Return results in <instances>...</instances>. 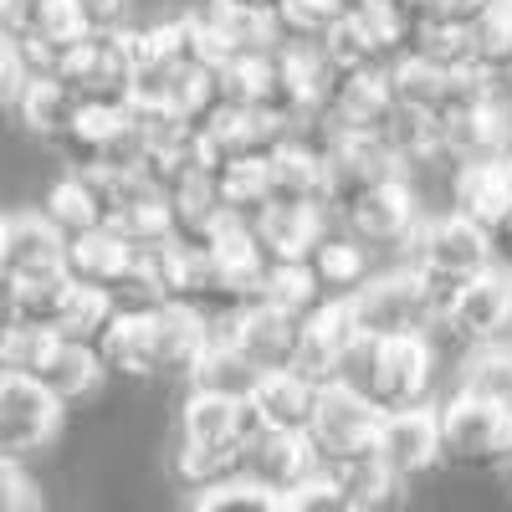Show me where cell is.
Returning <instances> with one entry per match:
<instances>
[{
  "label": "cell",
  "mask_w": 512,
  "mask_h": 512,
  "mask_svg": "<svg viewBox=\"0 0 512 512\" xmlns=\"http://www.w3.org/2000/svg\"><path fill=\"white\" fill-rule=\"evenodd\" d=\"M431 379H436L431 338H354L328 384L359 395L374 415H390L431 400Z\"/></svg>",
  "instance_id": "6da1fadb"
},
{
  "label": "cell",
  "mask_w": 512,
  "mask_h": 512,
  "mask_svg": "<svg viewBox=\"0 0 512 512\" xmlns=\"http://www.w3.org/2000/svg\"><path fill=\"white\" fill-rule=\"evenodd\" d=\"M0 369L31 379L36 390H47L62 410L98 395L103 364L93 344L77 338H47V333H21V328H0Z\"/></svg>",
  "instance_id": "7a4b0ae2"
},
{
  "label": "cell",
  "mask_w": 512,
  "mask_h": 512,
  "mask_svg": "<svg viewBox=\"0 0 512 512\" xmlns=\"http://www.w3.org/2000/svg\"><path fill=\"white\" fill-rule=\"evenodd\" d=\"M344 308L359 338H431L441 328L446 297L431 292L410 267H390L374 272Z\"/></svg>",
  "instance_id": "3957f363"
},
{
  "label": "cell",
  "mask_w": 512,
  "mask_h": 512,
  "mask_svg": "<svg viewBox=\"0 0 512 512\" xmlns=\"http://www.w3.org/2000/svg\"><path fill=\"white\" fill-rule=\"evenodd\" d=\"M400 267H410L431 292L451 297L461 282H472L477 272L492 267V241L487 231L466 226L451 210H436V216H420V226L400 246Z\"/></svg>",
  "instance_id": "277c9868"
},
{
  "label": "cell",
  "mask_w": 512,
  "mask_h": 512,
  "mask_svg": "<svg viewBox=\"0 0 512 512\" xmlns=\"http://www.w3.org/2000/svg\"><path fill=\"white\" fill-rule=\"evenodd\" d=\"M108 303L98 292L77 287L67 272L41 277V282H21L6 287V328L21 333H47V338H77V344H93L98 328L108 323Z\"/></svg>",
  "instance_id": "5b68a950"
},
{
  "label": "cell",
  "mask_w": 512,
  "mask_h": 512,
  "mask_svg": "<svg viewBox=\"0 0 512 512\" xmlns=\"http://www.w3.org/2000/svg\"><path fill=\"white\" fill-rule=\"evenodd\" d=\"M0 36L21 52V67L36 77H57L67 57L88 41L67 0H0Z\"/></svg>",
  "instance_id": "8992f818"
},
{
  "label": "cell",
  "mask_w": 512,
  "mask_h": 512,
  "mask_svg": "<svg viewBox=\"0 0 512 512\" xmlns=\"http://www.w3.org/2000/svg\"><path fill=\"white\" fill-rule=\"evenodd\" d=\"M441 333L466 344V354L492 349V344H512V272L487 267L472 282H461L441 308Z\"/></svg>",
  "instance_id": "52a82bcc"
},
{
  "label": "cell",
  "mask_w": 512,
  "mask_h": 512,
  "mask_svg": "<svg viewBox=\"0 0 512 512\" xmlns=\"http://www.w3.org/2000/svg\"><path fill=\"white\" fill-rule=\"evenodd\" d=\"M374 425H379V415L359 395L338 390V384H323L318 410H313L308 431H303L318 472H333V466H349V461L369 456L374 451Z\"/></svg>",
  "instance_id": "ba28073f"
},
{
  "label": "cell",
  "mask_w": 512,
  "mask_h": 512,
  "mask_svg": "<svg viewBox=\"0 0 512 512\" xmlns=\"http://www.w3.org/2000/svg\"><path fill=\"white\" fill-rule=\"evenodd\" d=\"M369 456H374L400 487L415 482V477H425L436 461H446V451H441V410H436V400L379 415V425H374V451H369Z\"/></svg>",
  "instance_id": "9c48e42d"
},
{
  "label": "cell",
  "mask_w": 512,
  "mask_h": 512,
  "mask_svg": "<svg viewBox=\"0 0 512 512\" xmlns=\"http://www.w3.org/2000/svg\"><path fill=\"white\" fill-rule=\"evenodd\" d=\"M420 190L410 180H390V185H379L369 195H359L354 205L338 210V226H344L349 241H359L369 256L374 251H400L410 241V231L420 226Z\"/></svg>",
  "instance_id": "30bf717a"
},
{
  "label": "cell",
  "mask_w": 512,
  "mask_h": 512,
  "mask_svg": "<svg viewBox=\"0 0 512 512\" xmlns=\"http://www.w3.org/2000/svg\"><path fill=\"white\" fill-rule=\"evenodd\" d=\"M205 338L216 344H231L241 359H251L256 369H287L292 364V344H297V318L267 303H246L231 313L205 318Z\"/></svg>",
  "instance_id": "8fae6325"
},
{
  "label": "cell",
  "mask_w": 512,
  "mask_h": 512,
  "mask_svg": "<svg viewBox=\"0 0 512 512\" xmlns=\"http://www.w3.org/2000/svg\"><path fill=\"white\" fill-rule=\"evenodd\" d=\"M57 431H62V405L47 390H36L31 379L0 369V456L21 461L41 446H52Z\"/></svg>",
  "instance_id": "7c38bea8"
},
{
  "label": "cell",
  "mask_w": 512,
  "mask_h": 512,
  "mask_svg": "<svg viewBox=\"0 0 512 512\" xmlns=\"http://www.w3.org/2000/svg\"><path fill=\"white\" fill-rule=\"evenodd\" d=\"M436 410H441V451L451 461H472V466L512 461V415L466 395H451Z\"/></svg>",
  "instance_id": "4fadbf2b"
},
{
  "label": "cell",
  "mask_w": 512,
  "mask_h": 512,
  "mask_svg": "<svg viewBox=\"0 0 512 512\" xmlns=\"http://www.w3.org/2000/svg\"><path fill=\"white\" fill-rule=\"evenodd\" d=\"M57 82L77 98V108H128V57H123V31L88 36L67 57Z\"/></svg>",
  "instance_id": "5bb4252c"
},
{
  "label": "cell",
  "mask_w": 512,
  "mask_h": 512,
  "mask_svg": "<svg viewBox=\"0 0 512 512\" xmlns=\"http://www.w3.org/2000/svg\"><path fill=\"white\" fill-rule=\"evenodd\" d=\"M323 62L333 67V77H354V72H384L395 57H405V36L395 26H384L374 11H354L338 16L323 41H318Z\"/></svg>",
  "instance_id": "9a60e30c"
},
{
  "label": "cell",
  "mask_w": 512,
  "mask_h": 512,
  "mask_svg": "<svg viewBox=\"0 0 512 512\" xmlns=\"http://www.w3.org/2000/svg\"><path fill=\"white\" fill-rule=\"evenodd\" d=\"M318 154H323V180H328V210L333 216L344 205H354L359 195L390 185V180H405L400 159L374 139H333Z\"/></svg>",
  "instance_id": "2e32d148"
},
{
  "label": "cell",
  "mask_w": 512,
  "mask_h": 512,
  "mask_svg": "<svg viewBox=\"0 0 512 512\" xmlns=\"http://www.w3.org/2000/svg\"><path fill=\"white\" fill-rule=\"evenodd\" d=\"M195 21L210 41V52L226 62H241V57H267L282 47V31H277V16L262 11V6H241V0H205L195 6Z\"/></svg>",
  "instance_id": "e0dca14e"
},
{
  "label": "cell",
  "mask_w": 512,
  "mask_h": 512,
  "mask_svg": "<svg viewBox=\"0 0 512 512\" xmlns=\"http://www.w3.org/2000/svg\"><path fill=\"white\" fill-rule=\"evenodd\" d=\"M67 241L36 216V210H21V216H0V287H21V282H41L62 272Z\"/></svg>",
  "instance_id": "ac0fdd59"
},
{
  "label": "cell",
  "mask_w": 512,
  "mask_h": 512,
  "mask_svg": "<svg viewBox=\"0 0 512 512\" xmlns=\"http://www.w3.org/2000/svg\"><path fill=\"white\" fill-rule=\"evenodd\" d=\"M328 231H333V210H277V205H267L262 216L246 226V241L262 256V267H303Z\"/></svg>",
  "instance_id": "d6986e66"
},
{
  "label": "cell",
  "mask_w": 512,
  "mask_h": 512,
  "mask_svg": "<svg viewBox=\"0 0 512 512\" xmlns=\"http://www.w3.org/2000/svg\"><path fill=\"white\" fill-rule=\"evenodd\" d=\"M318 390H323V384L303 379L297 369H267L262 379L251 384L246 410L256 420V431H267V436H303L313 410H318Z\"/></svg>",
  "instance_id": "ffe728a7"
},
{
  "label": "cell",
  "mask_w": 512,
  "mask_h": 512,
  "mask_svg": "<svg viewBox=\"0 0 512 512\" xmlns=\"http://www.w3.org/2000/svg\"><path fill=\"white\" fill-rule=\"evenodd\" d=\"M354 338L359 333H354L344 303H313L303 318H297V344H292V364L287 369H297V374L313 379V384H328Z\"/></svg>",
  "instance_id": "44dd1931"
},
{
  "label": "cell",
  "mask_w": 512,
  "mask_h": 512,
  "mask_svg": "<svg viewBox=\"0 0 512 512\" xmlns=\"http://www.w3.org/2000/svg\"><path fill=\"white\" fill-rule=\"evenodd\" d=\"M451 216H461L466 226L492 231L507 210H512V169L507 159H472L451 169Z\"/></svg>",
  "instance_id": "7402d4cb"
},
{
  "label": "cell",
  "mask_w": 512,
  "mask_h": 512,
  "mask_svg": "<svg viewBox=\"0 0 512 512\" xmlns=\"http://www.w3.org/2000/svg\"><path fill=\"white\" fill-rule=\"evenodd\" d=\"M262 185H267V205H277V210H328L323 154L303 139L282 144L262 164Z\"/></svg>",
  "instance_id": "603a6c76"
},
{
  "label": "cell",
  "mask_w": 512,
  "mask_h": 512,
  "mask_svg": "<svg viewBox=\"0 0 512 512\" xmlns=\"http://www.w3.org/2000/svg\"><path fill=\"white\" fill-rule=\"evenodd\" d=\"M507 134H512V108L502 103V93L461 108L441 123V149L446 164H472V159H502L507 154Z\"/></svg>",
  "instance_id": "cb8c5ba5"
},
{
  "label": "cell",
  "mask_w": 512,
  "mask_h": 512,
  "mask_svg": "<svg viewBox=\"0 0 512 512\" xmlns=\"http://www.w3.org/2000/svg\"><path fill=\"white\" fill-rule=\"evenodd\" d=\"M103 374L154 379V308H113L93 338Z\"/></svg>",
  "instance_id": "d4e9b609"
},
{
  "label": "cell",
  "mask_w": 512,
  "mask_h": 512,
  "mask_svg": "<svg viewBox=\"0 0 512 512\" xmlns=\"http://www.w3.org/2000/svg\"><path fill=\"white\" fill-rule=\"evenodd\" d=\"M313 472H318V461H313V451H308L303 436H267L262 431L256 441H246L236 477L251 482V487H262V492L287 497L292 487H303Z\"/></svg>",
  "instance_id": "484cf974"
},
{
  "label": "cell",
  "mask_w": 512,
  "mask_h": 512,
  "mask_svg": "<svg viewBox=\"0 0 512 512\" xmlns=\"http://www.w3.org/2000/svg\"><path fill=\"white\" fill-rule=\"evenodd\" d=\"M303 272H308V282L318 292V303H349V297L374 277V256L359 241H349L344 231H328L313 246V256L303 262Z\"/></svg>",
  "instance_id": "4316f807"
},
{
  "label": "cell",
  "mask_w": 512,
  "mask_h": 512,
  "mask_svg": "<svg viewBox=\"0 0 512 512\" xmlns=\"http://www.w3.org/2000/svg\"><path fill=\"white\" fill-rule=\"evenodd\" d=\"M205 354V318L185 303L154 308V379H190Z\"/></svg>",
  "instance_id": "83f0119b"
},
{
  "label": "cell",
  "mask_w": 512,
  "mask_h": 512,
  "mask_svg": "<svg viewBox=\"0 0 512 512\" xmlns=\"http://www.w3.org/2000/svg\"><path fill=\"white\" fill-rule=\"evenodd\" d=\"M11 108H16V118L31 128V134L47 139V144H57L72 128V118H77V98L62 88L57 77H36V72H26V82L11 98Z\"/></svg>",
  "instance_id": "f1b7e54d"
},
{
  "label": "cell",
  "mask_w": 512,
  "mask_h": 512,
  "mask_svg": "<svg viewBox=\"0 0 512 512\" xmlns=\"http://www.w3.org/2000/svg\"><path fill=\"white\" fill-rule=\"evenodd\" d=\"M41 221H47L62 241H77V236H88V231H103V210H98V195L93 185L82 180V175H57L47 185V195H41V210H36Z\"/></svg>",
  "instance_id": "f546056e"
},
{
  "label": "cell",
  "mask_w": 512,
  "mask_h": 512,
  "mask_svg": "<svg viewBox=\"0 0 512 512\" xmlns=\"http://www.w3.org/2000/svg\"><path fill=\"white\" fill-rule=\"evenodd\" d=\"M456 395L482 400L502 415H512V344H492V349H472L461 364Z\"/></svg>",
  "instance_id": "4dcf8cb0"
},
{
  "label": "cell",
  "mask_w": 512,
  "mask_h": 512,
  "mask_svg": "<svg viewBox=\"0 0 512 512\" xmlns=\"http://www.w3.org/2000/svg\"><path fill=\"white\" fill-rule=\"evenodd\" d=\"M466 36H472V67L482 77H512V0H487Z\"/></svg>",
  "instance_id": "1f68e13d"
},
{
  "label": "cell",
  "mask_w": 512,
  "mask_h": 512,
  "mask_svg": "<svg viewBox=\"0 0 512 512\" xmlns=\"http://www.w3.org/2000/svg\"><path fill=\"white\" fill-rule=\"evenodd\" d=\"M256 379H262V369H256L251 359H241L231 344H216V338H205V354H200V364L190 369V390L226 395V400H246Z\"/></svg>",
  "instance_id": "d6a6232c"
},
{
  "label": "cell",
  "mask_w": 512,
  "mask_h": 512,
  "mask_svg": "<svg viewBox=\"0 0 512 512\" xmlns=\"http://www.w3.org/2000/svg\"><path fill=\"white\" fill-rule=\"evenodd\" d=\"M405 57L425 62V67H441V72H466L472 67V36L461 26H436V21H420Z\"/></svg>",
  "instance_id": "836d02e7"
},
{
  "label": "cell",
  "mask_w": 512,
  "mask_h": 512,
  "mask_svg": "<svg viewBox=\"0 0 512 512\" xmlns=\"http://www.w3.org/2000/svg\"><path fill=\"white\" fill-rule=\"evenodd\" d=\"M338 487H344L364 512H379L384 502H395V492H400V482L384 472V466L374 461V456H359V461H349V466H333L328 472Z\"/></svg>",
  "instance_id": "e575fe53"
},
{
  "label": "cell",
  "mask_w": 512,
  "mask_h": 512,
  "mask_svg": "<svg viewBox=\"0 0 512 512\" xmlns=\"http://www.w3.org/2000/svg\"><path fill=\"white\" fill-rule=\"evenodd\" d=\"M251 303H267V308H282L292 318H303L318 303V292H313V282H308L303 267H262V282H256Z\"/></svg>",
  "instance_id": "d590c367"
},
{
  "label": "cell",
  "mask_w": 512,
  "mask_h": 512,
  "mask_svg": "<svg viewBox=\"0 0 512 512\" xmlns=\"http://www.w3.org/2000/svg\"><path fill=\"white\" fill-rule=\"evenodd\" d=\"M190 512H287L277 492H262V487H251L241 477L231 482H216V487H205L190 497Z\"/></svg>",
  "instance_id": "8d00e7d4"
},
{
  "label": "cell",
  "mask_w": 512,
  "mask_h": 512,
  "mask_svg": "<svg viewBox=\"0 0 512 512\" xmlns=\"http://www.w3.org/2000/svg\"><path fill=\"white\" fill-rule=\"evenodd\" d=\"M108 236H118L123 246H159V241H169V205H164V195L159 200H149V205H134V210H123V216H113L108 226H103Z\"/></svg>",
  "instance_id": "74e56055"
},
{
  "label": "cell",
  "mask_w": 512,
  "mask_h": 512,
  "mask_svg": "<svg viewBox=\"0 0 512 512\" xmlns=\"http://www.w3.org/2000/svg\"><path fill=\"white\" fill-rule=\"evenodd\" d=\"M282 507H287V512H364L328 472H313L303 487H292V492L282 497Z\"/></svg>",
  "instance_id": "f35d334b"
},
{
  "label": "cell",
  "mask_w": 512,
  "mask_h": 512,
  "mask_svg": "<svg viewBox=\"0 0 512 512\" xmlns=\"http://www.w3.org/2000/svg\"><path fill=\"white\" fill-rule=\"evenodd\" d=\"M0 512H41V492L21 461L0 456Z\"/></svg>",
  "instance_id": "ab89813d"
},
{
  "label": "cell",
  "mask_w": 512,
  "mask_h": 512,
  "mask_svg": "<svg viewBox=\"0 0 512 512\" xmlns=\"http://www.w3.org/2000/svg\"><path fill=\"white\" fill-rule=\"evenodd\" d=\"M67 6L88 36H113L123 31V16H128V0H67Z\"/></svg>",
  "instance_id": "60d3db41"
},
{
  "label": "cell",
  "mask_w": 512,
  "mask_h": 512,
  "mask_svg": "<svg viewBox=\"0 0 512 512\" xmlns=\"http://www.w3.org/2000/svg\"><path fill=\"white\" fill-rule=\"evenodd\" d=\"M487 0H420V21H436V26H472L482 16Z\"/></svg>",
  "instance_id": "b9f144b4"
},
{
  "label": "cell",
  "mask_w": 512,
  "mask_h": 512,
  "mask_svg": "<svg viewBox=\"0 0 512 512\" xmlns=\"http://www.w3.org/2000/svg\"><path fill=\"white\" fill-rule=\"evenodd\" d=\"M26 82V67H21V52L11 47L6 36H0V103H11L16 98V88Z\"/></svg>",
  "instance_id": "7bdbcfd3"
},
{
  "label": "cell",
  "mask_w": 512,
  "mask_h": 512,
  "mask_svg": "<svg viewBox=\"0 0 512 512\" xmlns=\"http://www.w3.org/2000/svg\"><path fill=\"white\" fill-rule=\"evenodd\" d=\"M487 241H492V267H507L512 272V210L487 231Z\"/></svg>",
  "instance_id": "ee69618b"
},
{
  "label": "cell",
  "mask_w": 512,
  "mask_h": 512,
  "mask_svg": "<svg viewBox=\"0 0 512 512\" xmlns=\"http://www.w3.org/2000/svg\"><path fill=\"white\" fill-rule=\"evenodd\" d=\"M333 6L344 11V16H354V11H364V6H369V0H333Z\"/></svg>",
  "instance_id": "f6af8a7d"
},
{
  "label": "cell",
  "mask_w": 512,
  "mask_h": 512,
  "mask_svg": "<svg viewBox=\"0 0 512 512\" xmlns=\"http://www.w3.org/2000/svg\"><path fill=\"white\" fill-rule=\"evenodd\" d=\"M241 6H262V11H272V6H277V0H241Z\"/></svg>",
  "instance_id": "bcb514c9"
},
{
  "label": "cell",
  "mask_w": 512,
  "mask_h": 512,
  "mask_svg": "<svg viewBox=\"0 0 512 512\" xmlns=\"http://www.w3.org/2000/svg\"><path fill=\"white\" fill-rule=\"evenodd\" d=\"M502 159H507V169H512V134H507V154H502Z\"/></svg>",
  "instance_id": "7dc6e473"
}]
</instances>
